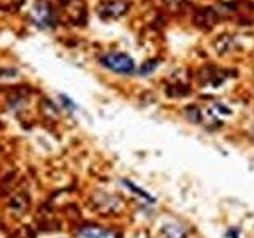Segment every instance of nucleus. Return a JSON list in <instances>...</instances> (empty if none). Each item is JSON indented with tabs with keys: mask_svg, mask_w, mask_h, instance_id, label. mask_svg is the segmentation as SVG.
Listing matches in <instances>:
<instances>
[{
	"mask_svg": "<svg viewBox=\"0 0 254 238\" xmlns=\"http://www.w3.org/2000/svg\"><path fill=\"white\" fill-rule=\"evenodd\" d=\"M100 63L105 68L119 75H130L135 71V63L132 58L124 53H108L100 58Z\"/></svg>",
	"mask_w": 254,
	"mask_h": 238,
	"instance_id": "nucleus-1",
	"label": "nucleus"
},
{
	"mask_svg": "<svg viewBox=\"0 0 254 238\" xmlns=\"http://www.w3.org/2000/svg\"><path fill=\"white\" fill-rule=\"evenodd\" d=\"M30 14H32V19H34L35 26L42 29H50L56 24V13L46 0H38V2L32 6Z\"/></svg>",
	"mask_w": 254,
	"mask_h": 238,
	"instance_id": "nucleus-2",
	"label": "nucleus"
},
{
	"mask_svg": "<svg viewBox=\"0 0 254 238\" xmlns=\"http://www.w3.org/2000/svg\"><path fill=\"white\" fill-rule=\"evenodd\" d=\"M126 2H121V0H115V2H108L103 6H100V16L103 19H113V18H118V16H121L124 11H126Z\"/></svg>",
	"mask_w": 254,
	"mask_h": 238,
	"instance_id": "nucleus-3",
	"label": "nucleus"
},
{
	"mask_svg": "<svg viewBox=\"0 0 254 238\" xmlns=\"http://www.w3.org/2000/svg\"><path fill=\"white\" fill-rule=\"evenodd\" d=\"M79 238H118V235L113 232V230H107L102 227H84L79 230L78 234Z\"/></svg>",
	"mask_w": 254,
	"mask_h": 238,
	"instance_id": "nucleus-4",
	"label": "nucleus"
},
{
	"mask_svg": "<svg viewBox=\"0 0 254 238\" xmlns=\"http://www.w3.org/2000/svg\"><path fill=\"white\" fill-rule=\"evenodd\" d=\"M124 184H127V186H129V189L130 190H133V192H137L138 195H141V197H145V198H148V202H154V198L153 197H151L148 192H145V190H141V189H138L137 186H133L132 184V182L130 181H127V179H124Z\"/></svg>",
	"mask_w": 254,
	"mask_h": 238,
	"instance_id": "nucleus-5",
	"label": "nucleus"
},
{
	"mask_svg": "<svg viewBox=\"0 0 254 238\" xmlns=\"http://www.w3.org/2000/svg\"><path fill=\"white\" fill-rule=\"evenodd\" d=\"M61 102H62V103H64V105H65V107H67V108H68L70 111H71V110H73V108H75V105H73V102H71V100H70L68 97H65V95H61Z\"/></svg>",
	"mask_w": 254,
	"mask_h": 238,
	"instance_id": "nucleus-6",
	"label": "nucleus"
},
{
	"mask_svg": "<svg viewBox=\"0 0 254 238\" xmlns=\"http://www.w3.org/2000/svg\"><path fill=\"white\" fill-rule=\"evenodd\" d=\"M230 234H232V238H238V237H237V232H235V230H232V232H230Z\"/></svg>",
	"mask_w": 254,
	"mask_h": 238,
	"instance_id": "nucleus-7",
	"label": "nucleus"
}]
</instances>
